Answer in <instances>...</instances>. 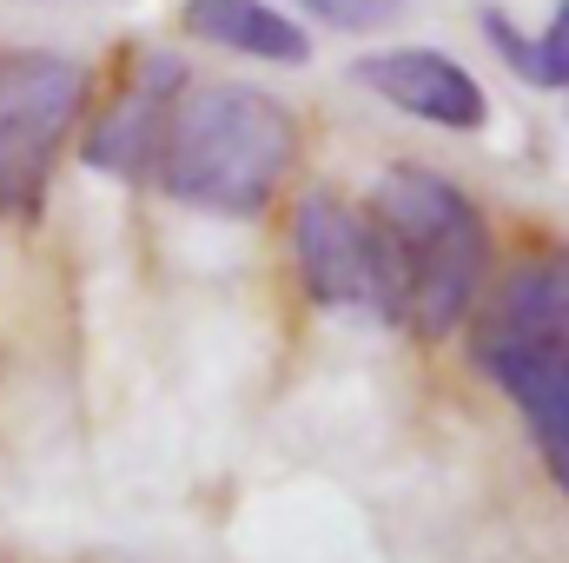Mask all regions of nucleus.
<instances>
[{"mask_svg":"<svg viewBox=\"0 0 569 563\" xmlns=\"http://www.w3.org/2000/svg\"><path fill=\"white\" fill-rule=\"evenodd\" d=\"M470 312H477V345H470L477 358L517 352L569 365V246H537Z\"/></svg>","mask_w":569,"mask_h":563,"instance_id":"20e7f679","label":"nucleus"},{"mask_svg":"<svg viewBox=\"0 0 569 563\" xmlns=\"http://www.w3.org/2000/svg\"><path fill=\"white\" fill-rule=\"evenodd\" d=\"M179 27L219 53H246V60H272V67H311V33L266 0H186Z\"/></svg>","mask_w":569,"mask_h":563,"instance_id":"1a4fd4ad","label":"nucleus"},{"mask_svg":"<svg viewBox=\"0 0 569 563\" xmlns=\"http://www.w3.org/2000/svg\"><path fill=\"white\" fill-rule=\"evenodd\" d=\"M291 259L318 305H371V226L331 186L291 206Z\"/></svg>","mask_w":569,"mask_h":563,"instance_id":"39448f33","label":"nucleus"},{"mask_svg":"<svg viewBox=\"0 0 569 563\" xmlns=\"http://www.w3.org/2000/svg\"><path fill=\"white\" fill-rule=\"evenodd\" d=\"M358 87H371L378 100H391L398 113L443 127V134H477L490 120L483 87L470 80V67H457L437 47H391V53H365L358 60Z\"/></svg>","mask_w":569,"mask_h":563,"instance_id":"423d86ee","label":"nucleus"},{"mask_svg":"<svg viewBox=\"0 0 569 563\" xmlns=\"http://www.w3.org/2000/svg\"><path fill=\"white\" fill-rule=\"evenodd\" d=\"M477 372L523 412L537 457L550 464V477L569 491V365L557 358H517V352H490L477 358Z\"/></svg>","mask_w":569,"mask_h":563,"instance_id":"6e6552de","label":"nucleus"},{"mask_svg":"<svg viewBox=\"0 0 569 563\" xmlns=\"http://www.w3.org/2000/svg\"><path fill=\"white\" fill-rule=\"evenodd\" d=\"M87 107V67L47 47L0 53V219L33 213L60 146Z\"/></svg>","mask_w":569,"mask_h":563,"instance_id":"7ed1b4c3","label":"nucleus"},{"mask_svg":"<svg viewBox=\"0 0 569 563\" xmlns=\"http://www.w3.org/2000/svg\"><path fill=\"white\" fill-rule=\"evenodd\" d=\"M371 226V312L443 338L490 285V226L463 186L430 166H391L365 206Z\"/></svg>","mask_w":569,"mask_h":563,"instance_id":"f257e3e1","label":"nucleus"},{"mask_svg":"<svg viewBox=\"0 0 569 563\" xmlns=\"http://www.w3.org/2000/svg\"><path fill=\"white\" fill-rule=\"evenodd\" d=\"M483 40L497 47V60H503L523 87L569 93V0H557V13H550V27H543V33H523L510 13L483 7Z\"/></svg>","mask_w":569,"mask_h":563,"instance_id":"9d476101","label":"nucleus"},{"mask_svg":"<svg viewBox=\"0 0 569 563\" xmlns=\"http://www.w3.org/2000/svg\"><path fill=\"white\" fill-rule=\"evenodd\" d=\"M298 7L318 13V20H331L338 33H371V27H385L398 13V0H298Z\"/></svg>","mask_w":569,"mask_h":563,"instance_id":"9b49d317","label":"nucleus"},{"mask_svg":"<svg viewBox=\"0 0 569 563\" xmlns=\"http://www.w3.org/2000/svg\"><path fill=\"white\" fill-rule=\"evenodd\" d=\"M179 87H186L179 60H166V53H146L140 67L127 73L120 100H113V107H107V113L87 127L80 159H87L93 172H107V179H146V172H152V159H159L166 113H172Z\"/></svg>","mask_w":569,"mask_h":563,"instance_id":"0eeeda50","label":"nucleus"},{"mask_svg":"<svg viewBox=\"0 0 569 563\" xmlns=\"http://www.w3.org/2000/svg\"><path fill=\"white\" fill-rule=\"evenodd\" d=\"M291 159H298V134L279 100L259 87L212 80V87H179L152 172L179 206L252 219L279 199Z\"/></svg>","mask_w":569,"mask_h":563,"instance_id":"f03ea898","label":"nucleus"}]
</instances>
